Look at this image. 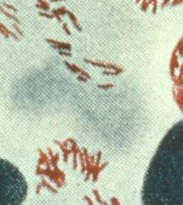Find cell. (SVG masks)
Returning <instances> with one entry per match:
<instances>
[{
  "label": "cell",
  "instance_id": "obj_2",
  "mask_svg": "<svg viewBox=\"0 0 183 205\" xmlns=\"http://www.w3.org/2000/svg\"><path fill=\"white\" fill-rule=\"evenodd\" d=\"M27 194V182L19 170L0 159V204H21Z\"/></svg>",
  "mask_w": 183,
  "mask_h": 205
},
{
  "label": "cell",
  "instance_id": "obj_1",
  "mask_svg": "<svg viewBox=\"0 0 183 205\" xmlns=\"http://www.w3.org/2000/svg\"><path fill=\"white\" fill-rule=\"evenodd\" d=\"M144 204H183V120L161 141L145 176Z\"/></svg>",
  "mask_w": 183,
  "mask_h": 205
}]
</instances>
